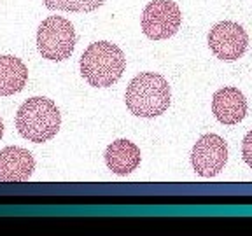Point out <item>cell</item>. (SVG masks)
Segmentation results:
<instances>
[{"mask_svg":"<svg viewBox=\"0 0 252 236\" xmlns=\"http://www.w3.org/2000/svg\"><path fill=\"white\" fill-rule=\"evenodd\" d=\"M125 102L128 110L137 118L151 119L165 114L172 102L168 81L154 72H142L130 81Z\"/></svg>","mask_w":252,"mask_h":236,"instance_id":"cell-1","label":"cell"},{"mask_svg":"<svg viewBox=\"0 0 252 236\" xmlns=\"http://www.w3.org/2000/svg\"><path fill=\"white\" fill-rule=\"evenodd\" d=\"M81 75L93 88H110L126 70V58L121 47L109 40H98L86 47L79 61Z\"/></svg>","mask_w":252,"mask_h":236,"instance_id":"cell-2","label":"cell"},{"mask_svg":"<svg viewBox=\"0 0 252 236\" xmlns=\"http://www.w3.org/2000/svg\"><path fill=\"white\" fill-rule=\"evenodd\" d=\"M62 114L53 100L46 96H32L16 114V128L23 138L35 144L51 140L60 131Z\"/></svg>","mask_w":252,"mask_h":236,"instance_id":"cell-3","label":"cell"},{"mask_svg":"<svg viewBox=\"0 0 252 236\" xmlns=\"http://www.w3.org/2000/svg\"><path fill=\"white\" fill-rule=\"evenodd\" d=\"M75 47L74 25L62 16H49L37 30V49L42 58L63 61L72 56Z\"/></svg>","mask_w":252,"mask_h":236,"instance_id":"cell-4","label":"cell"},{"mask_svg":"<svg viewBox=\"0 0 252 236\" xmlns=\"http://www.w3.org/2000/svg\"><path fill=\"white\" fill-rule=\"evenodd\" d=\"M182 23V12L172 0H153L142 12V31L151 40H165L179 31Z\"/></svg>","mask_w":252,"mask_h":236,"instance_id":"cell-5","label":"cell"},{"mask_svg":"<svg viewBox=\"0 0 252 236\" xmlns=\"http://www.w3.org/2000/svg\"><path fill=\"white\" fill-rule=\"evenodd\" d=\"M228 163V146L219 135H203L194 144L191 152L193 170L203 178H212L224 170Z\"/></svg>","mask_w":252,"mask_h":236,"instance_id":"cell-6","label":"cell"},{"mask_svg":"<svg viewBox=\"0 0 252 236\" xmlns=\"http://www.w3.org/2000/svg\"><path fill=\"white\" fill-rule=\"evenodd\" d=\"M249 35L244 27L235 21H220L209 33V47L214 56L224 61H235L247 51Z\"/></svg>","mask_w":252,"mask_h":236,"instance_id":"cell-7","label":"cell"},{"mask_svg":"<svg viewBox=\"0 0 252 236\" xmlns=\"http://www.w3.org/2000/svg\"><path fill=\"white\" fill-rule=\"evenodd\" d=\"M35 170L30 150L9 146L0 150V182H27Z\"/></svg>","mask_w":252,"mask_h":236,"instance_id":"cell-8","label":"cell"},{"mask_svg":"<svg viewBox=\"0 0 252 236\" xmlns=\"http://www.w3.org/2000/svg\"><path fill=\"white\" fill-rule=\"evenodd\" d=\"M212 112L222 124H238L247 114V100L238 88H220L214 93Z\"/></svg>","mask_w":252,"mask_h":236,"instance_id":"cell-9","label":"cell"},{"mask_svg":"<svg viewBox=\"0 0 252 236\" xmlns=\"http://www.w3.org/2000/svg\"><path fill=\"white\" fill-rule=\"evenodd\" d=\"M105 165L116 175H128L133 170L138 168L140 165V149L135 146L133 142L126 140V138H119V140L112 142L105 149Z\"/></svg>","mask_w":252,"mask_h":236,"instance_id":"cell-10","label":"cell"},{"mask_svg":"<svg viewBox=\"0 0 252 236\" xmlns=\"http://www.w3.org/2000/svg\"><path fill=\"white\" fill-rule=\"evenodd\" d=\"M28 81V68L12 55L0 56V96H11L23 91Z\"/></svg>","mask_w":252,"mask_h":236,"instance_id":"cell-11","label":"cell"},{"mask_svg":"<svg viewBox=\"0 0 252 236\" xmlns=\"http://www.w3.org/2000/svg\"><path fill=\"white\" fill-rule=\"evenodd\" d=\"M42 2L51 11L68 12H91L105 4V0H42Z\"/></svg>","mask_w":252,"mask_h":236,"instance_id":"cell-12","label":"cell"},{"mask_svg":"<svg viewBox=\"0 0 252 236\" xmlns=\"http://www.w3.org/2000/svg\"><path fill=\"white\" fill-rule=\"evenodd\" d=\"M242 156H244V161L247 163V166L252 170V130L245 135L244 144H242Z\"/></svg>","mask_w":252,"mask_h":236,"instance_id":"cell-13","label":"cell"},{"mask_svg":"<svg viewBox=\"0 0 252 236\" xmlns=\"http://www.w3.org/2000/svg\"><path fill=\"white\" fill-rule=\"evenodd\" d=\"M2 137H4V121L0 119V140H2Z\"/></svg>","mask_w":252,"mask_h":236,"instance_id":"cell-14","label":"cell"}]
</instances>
